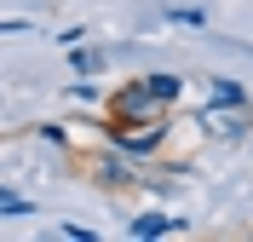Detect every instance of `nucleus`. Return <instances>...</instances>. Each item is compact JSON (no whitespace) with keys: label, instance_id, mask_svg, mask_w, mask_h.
<instances>
[{"label":"nucleus","instance_id":"obj_1","mask_svg":"<svg viewBox=\"0 0 253 242\" xmlns=\"http://www.w3.org/2000/svg\"><path fill=\"white\" fill-rule=\"evenodd\" d=\"M75 167H81V179L86 185H98V191H110V196H121V191H138L144 185V156H132V150H121V145H104V150H81L75 156Z\"/></svg>","mask_w":253,"mask_h":242},{"label":"nucleus","instance_id":"obj_2","mask_svg":"<svg viewBox=\"0 0 253 242\" xmlns=\"http://www.w3.org/2000/svg\"><path fill=\"white\" fill-rule=\"evenodd\" d=\"M104 133H110V145L132 150V156H156L161 145H167V115H150V121H104Z\"/></svg>","mask_w":253,"mask_h":242},{"label":"nucleus","instance_id":"obj_3","mask_svg":"<svg viewBox=\"0 0 253 242\" xmlns=\"http://www.w3.org/2000/svg\"><path fill=\"white\" fill-rule=\"evenodd\" d=\"M202 133L207 139H224V145H236V139H248L253 127V104H224V98H213V104H202Z\"/></svg>","mask_w":253,"mask_h":242},{"label":"nucleus","instance_id":"obj_4","mask_svg":"<svg viewBox=\"0 0 253 242\" xmlns=\"http://www.w3.org/2000/svg\"><path fill=\"white\" fill-rule=\"evenodd\" d=\"M110 115L115 121H150V115H167V104L150 93V81H126L110 93Z\"/></svg>","mask_w":253,"mask_h":242},{"label":"nucleus","instance_id":"obj_5","mask_svg":"<svg viewBox=\"0 0 253 242\" xmlns=\"http://www.w3.org/2000/svg\"><path fill=\"white\" fill-rule=\"evenodd\" d=\"M132 237H178L184 231V219H167V213H144V219H132Z\"/></svg>","mask_w":253,"mask_h":242},{"label":"nucleus","instance_id":"obj_6","mask_svg":"<svg viewBox=\"0 0 253 242\" xmlns=\"http://www.w3.org/2000/svg\"><path fill=\"white\" fill-rule=\"evenodd\" d=\"M150 81V93L161 98V104H178V98H184V81L173 75V69H156V75H144Z\"/></svg>","mask_w":253,"mask_h":242},{"label":"nucleus","instance_id":"obj_7","mask_svg":"<svg viewBox=\"0 0 253 242\" xmlns=\"http://www.w3.org/2000/svg\"><path fill=\"white\" fill-rule=\"evenodd\" d=\"M213 98H224V104H248V93H242L236 81H213Z\"/></svg>","mask_w":253,"mask_h":242},{"label":"nucleus","instance_id":"obj_8","mask_svg":"<svg viewBox=\"0 0 253 242\" xmlns=\"http://www.w3.org/2000/svg\"><path fill=\"white\" fill-rule=\"evenodd\" d=\"M75 69H81V75H92V69H104V52H81V47H75Z\"/></svg>","mask_w":253,"mask_h":242},{"label":"nucleus","instance_id":"obj_9","mask_svg":"<svg viewBox=\"0 0 253 242\" xmlns=\"http://www.w3.org/2000/svg\"><path fill=\"white\" fill-rule=\"evenodd\" d=\"M0 213H29V202H23L17 191H6V196H0Z\"/></svg>","mask_w":253,"mask_h":242}]
</instances>
